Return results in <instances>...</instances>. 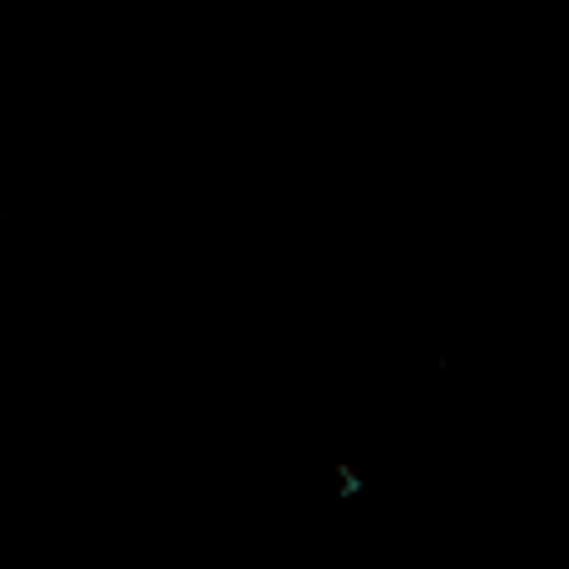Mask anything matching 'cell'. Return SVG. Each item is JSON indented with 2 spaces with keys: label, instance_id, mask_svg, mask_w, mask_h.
<instances>
[{
  "label": "cell",
  "instance_id": "obj_1",
  "mask_svg": "<svg viewBox=\"0 0 569 569\" xmlns=\"http://www.w3.org/2000/svg\"><path fill=\"white\" fill-rule=\"evenodd\" d=\"M342 492H347V497L362 492V477H358V471H342Z\"/></svg>",
  "mask_w": 569,
  "mask_h": 569
}]
</instances>
